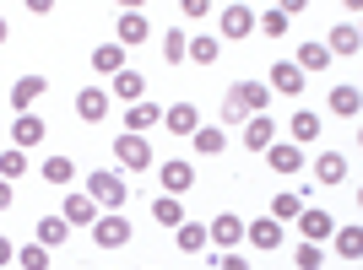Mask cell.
Listing matches in <instances>:
<instances>
[{
	"label": "cell",
	"mask_w": 363,
	"mask_h": 270,
	"mask_svg": "<svg viewBox=\"0 0 363 270\" xmlns=\"http://www.w3.org/2000/svg\"><path fill=\"white\" fill-rule=\"evenodd\" d=\"M206 243H217L223 254H239V243H244V216H233V211H217L212 222H206Z\"/></svg>",
	"instance_id": "cell-4"
},
{
	"label": "cell",
	"mask_w": 363,
	"mask_h": 270,
	"mask_svg": "<svg viewBox=\"0 0 363 270\" xmlns=\"http://www.w3.org/2000/svg\"><path fill=\"white\" fill-rule=\"evenodd\" d=\"M244 238L255 243V249H282V222H272V216H260V222H244Z\"/></svg>",
	"instance_id": "cell-21"
},
{
	"label": "cell",
	"mask_w": 363,
	"mask_h": 270,
	"mask_svg": "<svg viewBox=\"0 0 363 270\" xmlns=\"http://www.w3.org/2000/svg\"><path fill=\"white\" fill-rule=\"evenodd\" d=\"M266 103H272L266 81H233V87H228V98H223V124L255 119V114H266Z\"/></svg>",
	"instance_id": "cell-1"
},
{
	"label": "cell",
	"mask_w": 363,
	"mask_h": 270,
	"mask_svg": "<svg viewBox=\"0 0 363 270\" xmlns=\"http://www.w3.org/2000/svg\"><path fill=\"white\" fill-rule=\"evenodd\" d=\"M190 146H196L201 157H217V151L228 146V135H223V124H201V130L190 135Z\"/></svg>",
	"instance_id": "cell-30"
},
{
	"label": "cell",
	"mask_w": 363,
	"mask_h": 270,
	"mask_svg": "<svg viewBox=\"0 0 363 270\" xmlns=\"http://www.w3.org/2000/svg\"><path fill=\"white\" fill-rule=\"evenodd\" d=\"M16 265L22 270H49V249L44 243H22V249H16Z\"/></svg>",
	"instance_id": "cell-38"
},
{
	"label": "cell",
	"mask_w": 363,
	"mask_h": 270,
	"mask_svg": "<svg viewBox=\"0 0 363 270\" xmlns=\"http://www.w3.org/2000/svg\"><path fill=\"white\" fill-rule=\"evenodd\" d=\"M217 270H250V259H244V254H223V259H217Z\"/></svg>",
	"instance_id": "cell-40"
},
{
	"label": "cell",
	"mask_w": 363,
	"mask_h": 270,
	"mask_svg": "<svg viewBox=\"0 0 363 270\" xmlns=\"http://www.w3.org/2000/svg\"><path fill=\"white\" fill-rule=\"evenodd\" d=\"M288 135H293V146H315L320 141V114L315 108H293V119H288Z\"/></svg>",
	"instance_id": "cell-15"
},
{
	"label": "cell",
	"mask_w": 363,
	"mask_h": 270,
	"mask_svg": "<svg viewBox=\"0 0 363 270\" xmlns=\"http://www.w3.org/2000/svg\"><path fill=\"white\" fill-rule=\"evenodd\" d=\"M38 173H44V184H71L76 179V163H71V157H44Z\"/></svg>",
	"instance_id": "cell-35"
},
{
	"label": "cell",
	"mask_w": 363,
	"mask_h": 270,
	"mask_svg": "<svg viewBox=\"0 0 363 270\" xmlns=\"http://www.w3.org/2000/svg\"><path fill=\"white\" fill-rule=\"evenodd\" d=\"M92 243H98V249H125V243H130V216H125V211H104V216L92 222Z\"/></svg>",
	"instance_id": "cell-5"
},
{
	"label": "cell",
	"mask_w": 363,
	"mask_h": 270,
	"mask_svg": "<svg viewBox=\"0 0 363 270\" xmlns=\"http://www.w3.org/2000/svg\"><path fill=\"white\" fill-rule=\"evenodd\" d=\"M358 44H363V33H358V22H336L331 28V38H325V54H358Z\"/></svg>",
	"instance_id": "cell-22"
},
{
	"label": "cell",
	"mask_w": 363,
	"mask_h": 270,
	"mask_svg": "<svg viewBox=\"0 0 363 270\" xmlns=\"http://www.w3.org/2000/svg\"><path fill=\"white\" fill-rule=\"evenodd\" d=\"M336 238V254L342 259H363V238H358V227H342V233H331Z\"/></svg>",
	"instance_id": "cell-37"
},
{
	"label": "cell",
	"mask_w": 363,
	"mask_h": 270,
	"mask_svg": "<svg viewBox=\"0 0 363 270\" xmlns=\"http://www.w3.org/2000/svg\"><path fill=\"white\" fill-rule=\"evenodd\" d=\"M98 216H104V211L92 206L87 189H71V195H65V211H60V222H65V227H92Z\"/></svg>",
	"instance_id": "cell-10"
},
{
	"label": "cell",
	"mask_w": 363,
	"mask_h": 270,
	"mask_svg": "<svg viewBox=\"0 0 363 270\" xmlns=\"http://www.w3.org/2000/svg\"><path fill=\"white\" fill-rule=\"evenodd\" d=\"M298 211H303V189H282L272 200V222H298Z\"/></svg>",
	"instance_id": "cell-31"
},
{
	"label": "cell",
	"mask_w": 363,
	"mask_h": 270,
	"mask_svg": "<svg viewBox=\"0 0 363 270\" xmlns=\"http://www.w3.org/2000/svg\"><path fill=\"white\" fill-rule=\"evenodd\" d=\"M266 163H272V173L293 179V173H303V151L298 146H266Z\"/></svg>",
	"instance_id": "cell-25"
},
{
	"label": "cell",
	"mask_w": 363,
	"mask_h": 270,
	"mask_svg": "<svg viewBox=\"0 0 363 270\" xmlns=\"http://www.w3.org/2000/svg\"><path fill=\"white\" fill-rule=\"evenodd\" d=\"M174 243H179V254H206L212 243H206V222H190L184 216L179 227H174Z\"/></svg>",
	"instance_id": "cell-20"
},
{
	"label": "cell",
	"mask_w": 363,
	"mask_h": 270,
	"mask_svg": "<svg viewBox=\"0 0 363 270\" xmlns=\"http://www.w3.org/2000/svg\"><path fill=\"white\" fill-rule=\"evenodd\" d=\"M11 200H16V189H11V184H0V211H11Z\"/></svg>",
	"instance_id": "cell-42"
},
{
	"label": "cell",
	"mask_w": 363,
	"mask_h": 270,
	"mask_svg": "<svg viewBox=\"0 0 363 270\" xmlns=\"http://www.w3.org/2000/svg\"><path fill=\"white\" fill-rule=\"evenodd\" d=\"M163 124H168L174 135H196V130H201V108H196V103H168V108H163Z\"/></svg>",
	"instance_id": "cell-19"
},
{
	"label": "cell",
	"mask_w": 363,
	"mask_h": 270,
	"mask_svg": "<svg viewBox=\"0 0 363 270\" xmlns=\"http://www.w3.org/2000/svg\"><path fill=\"white\" fill-rule=\"evenodd\" d=\"M6 38H11V22H6V16H0V44H6Z\"/></svg>",
	"instance_id": "cell-43"
},
{
	"label": "cell",
	"mask_w": 363,
	"mask_h": 270,
	"mask_svg": "<svg viewBox=\"0 0 363 270\" xmlns=\"http://www.w3.org/2000/svg\"><path fill=\"white\" fill-rule=\"evenodd\" d=\"M108 103H114V98H108L104 87H82L76 92V119H87V124L108 119Z\"/></svg>",
	"instance_id": "cell-13"
},
{
	"label": "cell",
	"mask_w": 363,
	"mask_h": 270,
	"mask_svg": "<svg viewBox=\"0 0 363 270\" xmlns=\"http://www.w3.org/2000/svg\"><path fill=\"white\" fill-rule=\"evenodd\" d=\"M152 38V22L141 11H120V22H114V44L120 49H141Z\"/></svg>",
	"instance_id": "cell-8"
},
{
	"label": "cell",
	"mask_w": 363,
	"mask_h": 270,
	"mask_svg": "<svg viewBox=\"0 0 363 270\" xmlns=\"http://www.w3.org/2000/svg\"><path fill=\"white\" fill-rule=\"evenodd\" d=\"M108 98H120L125 108H130V103H141V98H147V76L125 65L120 76H108Z\"/></svg>",
	"instance_id": "cell-11"
},
{
	"label": "cell",
	"mask_w": 363,
	"mask_h": 270,
	"mask_svg": "<svg viewBox=\"0 0 363 270\" xmlns=\"http://www.w3.org/2000/svg\"><path fill=\"white\" fill-rule=\"evenodd\" d=\"M157 184H163V195L179 200L184 189H196V163H184V157H168V163L157 168Z\"/></svg>",
	"instance_id": "cell-7"
},
{
	"label": "cell",
	"mask_w": 363,
	"mask_h": 270,
	"mask_svg": "<svg viewBox=\"0 0 363 270\" xmlns=\"http://www.w3.org/2000/svg\"><path fill=\"white\" fill-rule=\"evenodd\" d=\"M244 146H250V151L277 146V119H272V114H255V119H244Z\"/></svg>",
	"instance_id": "cell-18"
},
{
	"label": "cell",
	"mask_w": 363,
	"mask_h": 270,
	"mask_svg": "<svg viewBox=\"0 0 363 270\" xmlns=\"http://www.w3.org/2000/svg\"><path fill=\"white\" fill-rule=\"evenodd\" d=\"M184 60L217 65V60H223V38H212V33H196V38H190V49H184Z\"/></svg>",
	"instance_id": "cell-26"
},
{
	"label": "cell",
	"mask_w": 363,
	"mask_h": 270,
	"mask_svg": "<svg viewBox=\"0 0 363 270\" xmlns=\"http://www.w3.org/2000/svg\"><path fill=\"white\" fill-rule=\"evenodd\" d=\"M44 92H49L44 76H16V81H11V108H16V114H33V103H38Z\"/></svg>",
	"instance_id": "cell-14"
},
{
	"label": "cell",
	"mask_w": 363,
	"mask_h": 270,
	"mask_svg": "<svg viewBox=\"0 0 363 270\" xmlns=\"http://www.w3.org/2000/svg\"><path fill=\"white\" fill-rule=\"evenodd\" d=\"M293 265H298V270H320V265H325V254H320V243H298V254H293Z\"/></svg>",
	"instance_id": "cell-39"
},
{
	"label": "cell",
	"mask_w": 363,
	"mask_h": 270,
	"mask_svg": "<svg viewBox=\"0 0 363 270\" xmlns=\"http://www.w3.org/2000/svg\"><path fill=\"white\" fill-rule=\"evenodd\" d=\"M217 33H223V38H250V33H255V11H250V6H223V11H217Z\"/></svg>",
	"instance_id": "cell-12"
},
{
	"label": "cell",
	"mask_w": 363,
	"mask_h": 270,
	"mask_svg": "<svg viewBox=\"0 0 363 270\" xmlns=\"http://www.w3.org/2000/svg\"><path fill=\"white\" fill-rule=\"evenodd\" d=\"M347 173H352V168H347V157H342V151H320V157H315V179L325 184V189L347 184Z\"/></svg>",
	"instance_id": "cell-16"
},
{
	"label": "cell",
	"mask_w": 363,
	"mask_h": 270,
	"mask_svg": "<svg viewBox=\"0 0 363 270\" xmlns=\"http://www.w3.org/2000/svg\"><path fill=\"white\" fill-rule=\"evenodd\" d=\"M22 173H28V151L6 146V151H0V184H16Z\"/></svg>",
	"instance_id": "cell-34"
},
{
	"label": "cell",
	"mask_w": 363,
	"mask_h": 270,
	"mask_svg": "<svg viewBox=\"0 0 363 270\" xmlns=\"http://www.w3.org/2000/svg\"><path fill=\"white\" fill-rule=\"evenodd\" d=\"M298 65L303 76H315V71H325V65H331V54H325V44H298Z\"/></svg>",
	"instance_id": "cell-33"
},
{
	"label": "cell",
	"mask_w": 363,
	"mask_h": 270,
	"mask_svg": "<svg viewBox=\"0 0 363 270\" xmlns=\"http://www.w3.org/2000/svg\"><path fill=\"white\" fill-rule=\"evenodd\" d=\"M255 28L266 33V38H288V28H293V16L282 11V6H266V11L255 16Z\"/></svg>",
	"instance_id": "cell-29"
},
{
	"label": "cell",
	"mask_w": 363,
	"mask_h": 270,
	"mask_svg": "<svg viewBox=\"0 0 363 270\" xmlns=\"http://www.w3.org/2000/svg\"><path fill=\"white\" fill-rule=\"evenodd\" d=\"M87 195H92L98 211H125L130 184H125V173H114V168H98V173H87Z\"/></svg>",
	"instance_id": "cell-2"
},
{
	"label": "cell",
	"mask_w": 363,
	"mask_h": 270,
	"mask_svg": "<svg viewBox=\"0 0 363 270\" xmlns=\"http://www.w3.org/2000/svg\"><path fill=\"white\" fill-rule=\"evenodd\" d=\"M11 259H16V243H11V238H0V265H11Z\"/></svg>",
	"instance_id": "cell-41"
},
{
	"label": "cell",
	"mask_w": 363,
	"mask_h": 270,
	"mask_svg": "<svg viewBox=\"0 0 363 270\" xmlns=\"http://www.w3.org/2000/svg\"><path fill=\"white\" fill-rule=\"evenodd\" d=\"M325 103H331V114H336V119H358V108H363V92L347 81V87H331V98H325Z\"/></svg>",
	"instance_id": "cell-24"
},
{
	"label": "cell",
	"mask_w": 363,
	"mask_h": 270,
	"mask_svg": "<svg viewBox=\"0 0 363 270\" xmlns=\"http://www.w3.org/2000/svg\"><path fill=\"white\" fill-rule=\"evenodd\" d=\"M92 71H98V76H120L125 71V49L120 44H98V49H92Z\"/></svg>",
	"instance_id": "cell-28"
},
{
	"label": "cell",
	"mask_w": 363,
	"mask_h": 270,
	"mask_svg": "<svg viewBox=\"0 0 363 270\" xmlns=\"http://www.w3.org/2000/svg\"><path fill=\"white\" fill-rule=\"evenodd\" d=\"M108 151H114V163H120L125 173H147V168H152V146H147V135H125V130H120Z\"/></svg>",
	"instance_id": "cell-3"
},
{
	"label": "cell",
	"mask_w": 363,
	"mask_h": 270,
	"mask_svg": "<svg viewBox=\"0 0 363 270\" xmlns=\"http://www.w3.org/2000/svg\"><path fill=\"white\" fill-rule=\"evenodd\" d=\"M331 233H336L331 211H320V206H303V211H298V238H303V243H325Z\"/></svg>",
	"instance_id": "cell-9"
},
{
	"label": "cell",
	"mask_w": 363,
	"mask_h": 270,
	"mask_svg": "<svg viewBox=\"0 0 363 270\" xmlns=\"http://www.w3.org/2000/svg\"><path fill=\"white\" fill-rule=\"evenodd\" d=\"M152 222L174 233V227L184 222V200H174V195H157V200H152Z\"/></svg>",
	"instance_id": "cell-27"
},
{
	"label": "cell",
	"mask_w": 363,
	"mask_h": 270,
	"mask_svg": "<svg viewBox=\"0 0 363 270\" xmlns=\"http://www.w3.org/2000/svg\"><path fill=\"white\" fill-rule=\"evenodd\" d=\"M65 238H71V227H65L60 216H38V238H33V243H44V249H60Z\"/></svg>",
	"instance_id": "cell-32"
},
{
	"label": "cell",
	"mask_w": 363,
	"mask_h": 270,
	"mask_svg": "<svg viewBox=\"0 0 363 270\" xmlns=\"http://www.w3.org/2000/svg\"><path fill=\"white\" fill-rule=\"evenodd\" d=\"M44 135H49V124L38 119V114H16V124H11V141H16V151L44 146Z\"/></svg>",
	"instance_id": "cell-17"
},
{
	"label": "cell",
	"mask_w": 363,
	"mask_h": 270,
	"mask_svg": "<svg viewBox=\"0 0 363 270\" xmlns=\"http://www.w3.org/2000/svg\"><path fill=\"white\" fill-rule=\"evenodd\" d=\"M152 124H163V108L157 103H130L125 108V135H147Z\"/></svg>",
	"instance_id": "cell-23"
},
{
	"label": "cell",
	"mask_w": 363,
	"mask_h": 270,
	"mask_svg": "<svg viewBox=\"0 0 363 270\" xmlns=\"http://www.w3.org/2000/svg\"><path fill=\"white\" fill-rule=\"evenodd\" d=\"M184 49H190V33L168 28V33H163V60H168V65H179V60H184Z\"/></svg>",
	"instance_id": "cell-36"
},
{
	"label": "cell",
	"mask_w": 363,
	"mask_h": 270,
	"mask_svg": "<svg viewBox=\"0 0 363 270\" xmlns=\"http://www.w3.org/2000/svg\"><path fill=\"white\" fill-rule=\"evenodd\" d=\"M303 81H309V76H303L293 60H277L272 76H266V92H277V98H293V103H298V98H303Z\"/></svg>",
	"instance_id": "cell-6"
}]
</instances>
